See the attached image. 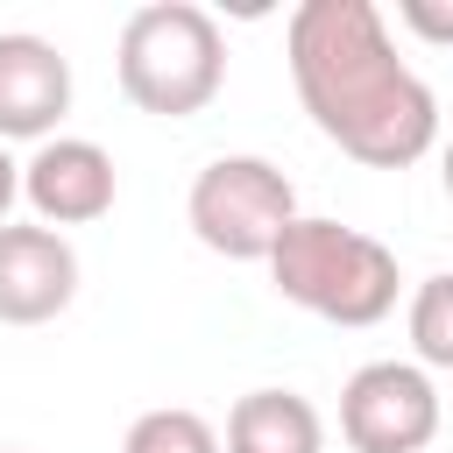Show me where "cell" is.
<instances>
[{
    "label": "cell",
    "instance_id": "obj_1",
    "mask_svg": "<svg viewBox=\"0 0 453 453\" xmlns=\"http://www.w3.org/2000/svg\"><path fill=\"white\" fill-rule=\"evenodd\" d=\"M290 85L311 127L368 170H411L439 142V99L396 57L375 0H304L290 14Z\"/></svg>",
    "mask_w": 453,
    "mask_h": 453
},
{
    "label": "cell",
    "instance_id": "obj_2",
    "mask_svg": "<svg viewBox=\"0 0 453 453\" xmlns=\"http://www.w3.org/2000/svg\"><path fill=\"white\" fill-rule=\"evenodd\" d=\"M269 283L326 326H382L396 311V255L340 219H290L269 248Z\"/></svg>",
    "mask_w": 453,
    "mask_h": 453
},
{
    "label": "cell",
    "instance_id": "obj_3",
    "mask_svg": "<svg viewBox=\"0 0 453 453\" xmlns=\"http://www.w3.org/2000/svg\"><path fill=\"white\" fill-rule=\"evenodd\" d=\"M120 92L156 113V120H191L219 99L226 85V35L205 7L191 0H149L120 21V50H113Z\"/></svg>",
    "mask_w": 453,
    "mask_h": 453
},
{
    "label": "cell",
    "instance_id": "obj_4",
    "mask_svg": "<svg viewBox=\"0 0 453 453\" xmlns=\"http://www.w3.org/2000/svg\"><path fill=\"white\" fill-rule=\"evenodd\" d=\"M184 219L226 262H269L276 234L297 219V191H290V177L269 156H212L191 177Z\"/></svg>",
    "mask_w": 453,
    "mask_h": 453
},
{
    "label": "cell",
    "instance_id": "obj_5",
    "mask_svg": "<svg viewBox=\"0 0 453 453\" xmlns=\"http://www.w3.org/2000/svg\"><path fill=\"white\" fill-rule=\"evenodd\" d=\"M439 432V389L418 361H368L340 389V439L354 453H425Z\"/></svg>",
    "mask_w": 453,
    "mask_h": 453
},
{
    "label": "cell",
    "instance_id": "obj_6",
    "mask_svg": "<svg viewBox=\"0 0 453 453\" xmlns=\"http://www.w3.org/2000/svg\"><path fill=\"white\" fill-rule=\"evenodd\" d=\"M21 198L35 205V226H92L113 212V156L85 134H50L21 163Z\"/></svg>",
    "mask_w": 453,
    "mask_h": 453
},
{
    "label": "cell",
    "instance_id": "obj_7",
    "mask_svg": "<svg viewBox=\"0 0 453 453\" xmlns=\"http://www.w3.org/2000/svg\"><path fill=\"white\" fill-rule=\"evenodd\" d=\"M78 297V255L57 226H0V326H50Z\"/></svg>",
    "mask_w": 453,
    "mask_h": 453
},
{
    "label": "cell",
    "instance_id": "obj_8",
    "mask_svg": "<svg viewBox=\"0 0 453 453\" xmlns=\"http://www.w3.org/2000/svg\"><path fill=\"white\" fill-rule=\"evenodd\" d=\"M71 113V64L50 35L7 28L0 35V142H50Z\"/></svg>",
    "mask_w": 453,
    "mask_h": 453
},
{
    "label": "cell",
    "instance_id": "obj_9",
    "mask_svg": "<svg viewBox=\"0 0 453 453\" xmlns=\"http://www.w3.org/2000/svg\"><path fill=\"white\" fill-rule=\"evenodd\" d=\"M226 453H326V425L297 389H248L226 411Z\"/></svg>",
    "mask_w": 453,
    "mask_h": 453
},
{
    "label": "cell",
    "instance_id": "obj_10",
    "mask_svg": "<svg viewBox=\"0 0 453 453\" xmlns=\"http://www.w3.org/2000/svg\"><path fill=\"white\" fill-rule=\"evenodd\" d=\"M411 354L418 368H453V269L411 290Z\"/></svg>",
    "mask_w": 453,
    "mask_h": 453
},
{
    "label": "cell",
    "instance_id": "obj_11",
    "mask_svg": "<svg viewBox=\"0 0 453 453\" xmlns=\"http://www.w3.org/2000/svg\"><path fill=\"white\" fill-rule=\"evenodd\" d=\"M120 453H219V432L184 411V403H163V411H142L120 439Z\"/></svg>",
    "mask_w": 453,
    "mask_h": 453
},
{
    "label": "cell",
    "instance_id": "obj_12",
    "mask_svg": "<svg viewBox=\"0 0 453 453\" xmlns=\"http://www.w3.org/2000/svg\"><path fill=\"white\" fill-rule=\"evenodd\" d=\"M396 21L439 50H453V0H396Z\"/></svg>",
    "mask_w": 453,
    "mask_h": 453
},
{
    "label": "cell",
    "instance_id": "obj_13",
    "mask_svg": "<svg viewBox=\"0 0 453 453\" xmlns=\"http://www.w3.org/2000/svg\"><path fill=\"white\" fill-rule=\"evenodd\" d=\"M21 198V163L7 156V142H0V226H7V205Z\"/></svg>",
    "mask_w": 453,
    "mask_h": 453
},
{
    "label": "cell",
    "instance_id": "obj_14",
    "mask_svg": "<svg viewBox=\"0 0 453 453\" xmlns=\"http://www.w3.org/2000/svg\"><path fill=\"white\" fill-rule=\"evenodd\" d=\"M439 177H446V198H453V142H446V156H439Z\"/></svg>",
    "mask_w": 453,
    "mask_h": 453
}]
</instances>
